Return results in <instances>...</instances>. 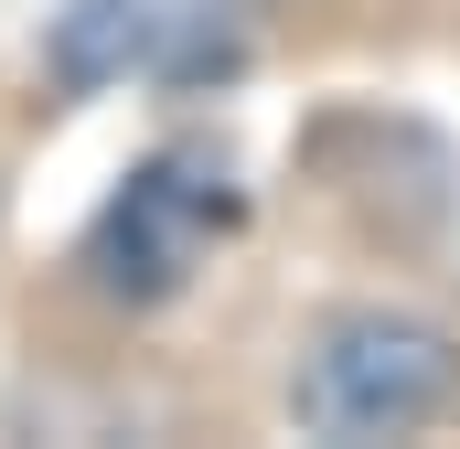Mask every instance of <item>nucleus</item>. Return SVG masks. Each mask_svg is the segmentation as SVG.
<instances>
[{"mask_svg": "<svg viewBox=\"0 0 460 449\" xmlns=\"http://www.w3.org/2000/svg\"><path fill=\"white\" fill-rule=\"evenodd\" d=\"M460 407V332L429 321V311H396V300H343L300 332V364H289V418L300 439H407L429 418Z\"/></svg>", "mask_w": 460, "mask_h": 449, "instance_id": "f257e3e1", "label": "nucleus"}, {"mask_svg": "<svg viewBox=\"0 0 460 449\" xmlns=\"http://www.w3.org/2000/svg\"><path fill=\"white\" fill-rule=\"evenodd\" d=\"M235 224H246V193H235L226 150L215 139H172V150H150L97 204L86 246H75V278L108 311H161V300H182L215 268V246H226Z\"/></svg>", "mask_w": 460, "mask_h": 449, "instance_id": "f03ea898", "label": "nucleus"}, {"mask_svg": "<svg viewBox=\"0 0 460 449\" xmlns=\"http://www.w3.org/2000/svg\"><path fill=\"white\" fill-rule=\"evenodd\" d=\"M257 11L268 0H65L54 54H65V75H150V65H193Z\"/></svg>", "mask_w": 460, "mask_h": 449, "instance_id": "7ed1b4c3", "label": "nucleus"}]
</instances>
